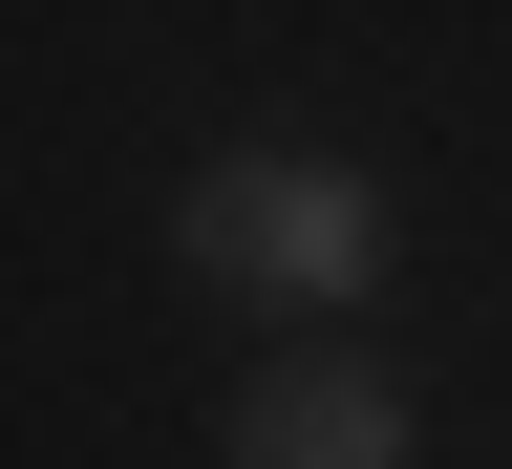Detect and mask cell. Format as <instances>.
Segmentation results:
<instances>
[{
	"instance_id": "7a4b0ae2",
	"label": "cell",
	"mask_w": 512,
	"mask_h": 469,
	"mask_svg": "<svg viewBox=\"0 0 512 469\" xmlns=\"http://www.w3.org/2000/svg\"><path fill=\"white\" fill-rule=\"evenodd\" d=\"M214 448H235V469H406L427 406H406L363 342H299V363H235V384H214Z\"/></svg>"
},
{
	"instance_id": "6da1fadb",
	"label": "cell",
	"mask_w": 512,
	"mask_h": 469,
	"mask_svg": "<svg viewBox=\"0 0 512 469\" xmlns=\"http://www.w3.org/2000/svg\"><path fill=\"white\" fill-rule=\"evenodd\" d=\"M171 256H192V278H235V299L342 320V299L384 278V192H363L342 150H214V171L171 192Z\"/></svg>"
}]
</instances>
